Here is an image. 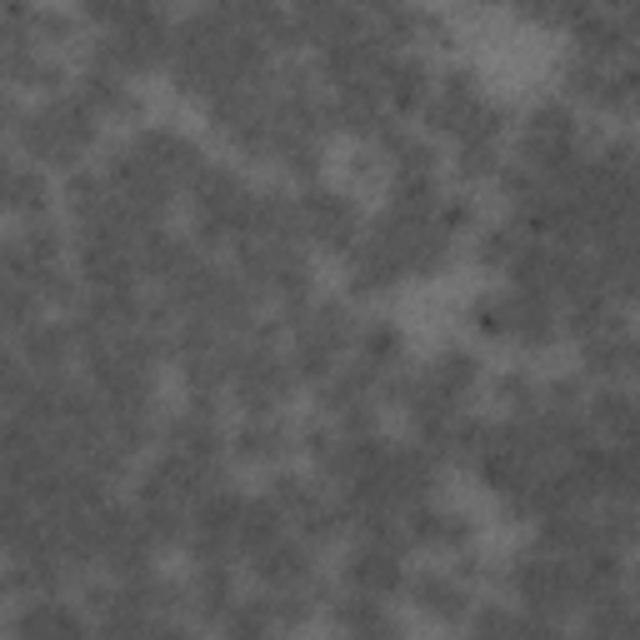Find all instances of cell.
<instances>
[{
	"label": "cell",
	"mask_w": 640,
	"mask_h": 640,
	"mask_svg": "<svg viewBox=\"0 0 640 640\" xmlns=\"http://www.w3.org/2000/svg\"><path fill=\"white\" fill-rule=\"evenodd\" d=\"M5 195H11L15 211H40V201H46V180H40V170H31V166H11L5 170Z\"/></svg>",
	"instance_id": "1"
}]
</instances>
